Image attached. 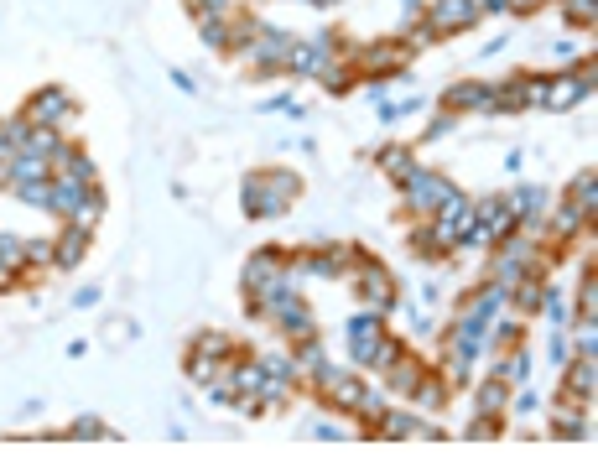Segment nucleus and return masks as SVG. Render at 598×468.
Here are the masks:
<instances>
[{
	"label": "nucleus",
	"mask_w": 598,
	"mask_h": 468,
	"mask_svg": "<svg viewBox=\"0 0 598 468\" xmlns=\"http://www.w3.org/2000/svg\"><path fill=\"white\" fill-rule=\"evenodd\" d=\"M297 198H302V172H292V167H260V172L245 177V188H240L245 219H276Z\"/></svg>",
	"instance_id": "obj_1"
},
{
	"label": "nucleus",
	"mask_w": 598,
	"mask_h": 468,
	"mask_svg": "<svg viewBox=\"0 0 598 468\" xmlns=\"http://www.w3.org/2000/svg\"><path fill=\"white\" fill-rule=\"evenodd\" d=\"M318 385V401L323 406H333V416H359V422H370V416H380L385 411V401H380V390L364 380V375H354V370H328L312 380Z\"/></svg>",
	"instance_id": "obj_2"
},
{
	"label": "nucleus",
	"mask_w": 598,
	"mask_h": 468,
	"mask_svg": "<svg viewBox=\"0 0 598 468\" xmlns=\"http://www.w3.org/2000/svg\"><path fill=\"white\" fill-rule=\"evenodd\" d=\"M344 58L359 68V78H401L411 63V47L406 37H385V42H364V47H344Z\"/></svg>",
	"instance_id": "obj_3"
},
{
	"label": "nucleus",
	"mask_w": 598,
	"mask_h": 468,
	"mask_svg": "<svg viewBox=\"0 0 598 468\" xmlns=\"http://www.w3.org/2000/svg\"><path fill=\"white\" fill-rule=\"evenodd\" d=\"M349 281H354V297H359V307L380 312V318H390V312H396V281H390V271L380 266V260H370V250H364V255L354 260Z\"/></svg>",
	"instance_id": "obj_4"
},
{
	"label": "nucleus",
	"mask_w": 598,
	"mask_h": 468,
	"mask_svg": "<svg viewBox=\"0 0 598 468\" xmlns=\"http://www.w3.org/2000/svg\"><path fill=\"white\" fill-rule=\"evenodd\" d=\"M281 281H297L292 276V250L286 245H260V250H250V260H245V271H240V286L245 292H276Z\"/></svg>",
	"instance_id": "obj_5"
},
{
	"label": "nucleus",
	"mask_w": 598,
	"mask_h": 468,
	"mask_svg": "<svg viewBox=\"0 0 598 468\" xmlns=\"http://www.w3.org/2000/svg\"><path fill=\"white\" fill-rule=\"evenodd\" d=\"M292 47H297V37H286V32H276V26L260 21V32L240 47V63L255 68V73H266V78H281L286 58H292Z\"/></svg>",
	"instance_id": "obj_6"
},
{
	"label": "nucleus",
	"mask_w": 598,
	"mask_h": 468,
	"mask_svg": "<svg viewBox=\"0 0 598 468\" xmlns=\"http://www.w3.org/2000/svg\"><path fill=\"white\" fill-rule=\"evenodd\" d=\"M401 193H406V208H411V219H432L442 203H448L458 188L442 172H427V167H416L406 182H401Z\"/></svg>",
	"instance_id": "obj_7"
},
{
	"label": "nucleus",
	"mask_w": 598,
	"mask_h": 468,
	"mask_svg": "<svg viewBox=\"0 0 598 468\" xmlns=\"http://www.w3.org/2000/svg\"><path fill=\"white\" fill-rule=\"evenodd\" d=\"M32 125H52V130H68L78 125V104H73V94L68 89H58V84H42L32 99H26V110H21Z\"/></svg>",
	"instance_id": "obj_8"
},
{
	"label": "nucleus",
	"mask_w": 598,
	"mask_h": 468,
	"mask_svg": "<svg viewBox=\"0 0 598 468\" xmlns=\"http://www.w3.org/2000/svg\"><path fill=\"white\" fill-rule=\"evenodd\" d=\"M344 37H333V32H323V37H307V42H297L292 47V58H286V73L292 78H318L333 58H344Z\"/></svg>",
	"instance_id": "obj_9"
},
{
	"label": "nucleus",
	"mask_w": 598,
	"mask_h": 468,
	"mask_svg": "<svg viewBox=\"0 0 598 468\" xmlns=\"http://www.w3.org/2000/svg\"><path fill=\"white\" fill-rule=\"evenodd\" d=\"M479 6L474 0H427V11H422V21L432 26L437 37H458V32H468V26H479Z\"/></svg>",
	"instance_id": "obj_10"
},
{
	"label": "nucleus",
	"mask_w": 598,
	"mask_h": 468,
	"mask_svg": "<svg viewBox=\"0 0 598 468\" xmlns=\"http://www.w3.org/2000/svg\"><path fill=\"white\" fill-rule=\"evenodd\" d=\"M593 390H598V354H578V359H567V375H562L557 401L593 406Z\"/></svg>",
	"instance_id": "obj_11"
},
{
	"label": "nucleus",
	"mask_w": 598,
	"mask_h": 468,
	"mask_svg": "<svg viewBox=\"0 0 598 468\" xmlns=\"http://www.w3.org/2000/svg\"><path fill=\"white\" fill-rule=\"evenodd\" d=\"M89 240H94L89 229H78L73 219H63V229L52 234V271H78V266H84Z\"/></svg>",
	"instance_id": "obj_12"
},
{
	"label": "nucleus",
	"mask_w": 598,
	"mask_h": 468,
	"mask_svg": "<svg viewBox=\"0 0 598 468\" xmlns=\"http://www.w3.org/2000/svg\"><path fill=\"white\" fill-rule=\"evenodd\" d=\"M593 94V84L578 73V68H567V73H557V78H546V104L541 110H572L578 99H588Z\"/></svg>",
	"instance_id": "obj_13"
},
{
	"label": "nucleus",
	"mask_w": 598,
	"mask_h": 468,
	"mask_svg": "<svg viewBox=\"0 0 598 468\" xmlns=\"http://www.w3.org/2000/svg\"><path fill=\"white\" fill-rule=\"evenodd\" d=\"M411 411H422V416H437V411H448V401H453V385L448 380H442L437 370H427L422 380H416L411 385Z\"/></svg>",
	"instance_id": "obj_14"
},
{
	"label": "nucleus",
	"mask_w": 598,
	"mask_h": 468,
	"mask_svg": "<svg viewBox=\"0 0 598 468\" xmlns=\"http://www.w3.org/2000/svg\"><path fill=\"white\" fill-rule=\"evenodd\" d=\"M422 375H427V364L416 359L411 349H401V354H396V359H390L385 370H380V385L390 390V396H411V385L422 380Z\"/></svg>",
	"instance_id": "obj_15"
},
{
	"label": "nucleus",
	"mask_w": 598,
	"mask_h": 468,
	"mask_svg": "<svg viewBox=\"0 0 598 468\" xmlns=\"http://www.w3.org/2000/svg\"><path fill=\"white\" fill-rule=\"evenodd\" d=\"M442 110H453V115L484 110L489 115V84H484V78H458V84L442 89Z\"/></svg>",
	"instance_id": "obj_16"
},
{
	"label": "nucleus",
	"mask_w": 598,
	"mask_h": 468,
	"mask_svg": "<svg viewBox=\"0 0 598 468\" xmlns=\"http://www.w3.org/2000/svg\"><path fill=\"white\" fill-rule=\"evenodd\" d=\"M52 177H68V182H99V172H94V162H89V151L84 146H73V141H63L58 146V156H52Z\"/></svg>",
	"instance_id": "obj_17"
},
{
	"label": "nucleus",
	"mask_w": 598,
	"mask_h": 468,
	"mask_svg": "<svg viewBox=\"0 0 598 468\" xmlns=\"http://www.w3.org/2000/svg\"><path fill=\"white\" fill-rule=\"evenodd\" d=\"M375 167H380L390 182H396V188H401V182L416 172V146H406V141H390V146H380V151H375Z\"/></svg>",
	"instance_id": "obj_18"
},
{
	"label": "nucleus",
	"mask_w": 598,
	"mask_h": 468,
	"mask_svg": "<svg viewBox=\"0 0 598 468\" xmlns=\"http://www.w3.org/2000/svg\"><path fill=\"white\" fill-rule=\"evenodd\" d=\"M494 375H500L505 385H526L531 380V349L526 344H510L494 354Z\"/></svg>",
	"instance_id": "obj_19"
},
{
	"label": "nucleus",
	"mask_w": 598,
	"mask_h": 468,
	"mask_svg": "<svg viewBox=\"0 0 598 468\" xmlns=\"http://www.w3.org/2000/svg\"><path fill=\"white\" fill-rule=\"evenodd\" d=\"M552 432H557V437H567V442H583V437H593L588 406H578V401H557V422H552Z\"/></svg>",
	"instance_id": "obj_20"
},
{
	"label": "nucleus",
	"mask_w": 598,
	"mask_h": 468,
	"mask_svg": "<svg viewBox=\"0 0 598 468\" xmlns=\"http://www.w3.org/2000/svg\"><path fill=\"white\" fill-rule=\"evenodd\" d=\"M406 245H411V255H422V260H442V255H453L448 245H442V234H437V224H432V219H416Z\"/></svg>",
	"instance_id": "obj_21"
},
{
	"label": "nucleus",
	"mask_w": 598,
	"mask_h": 468,
	"mask_svg": "<svg viewBox=\"0 0 598 468\" xmlns=\"http://www.w3.org/2000/svg\"><path fill=\"white\" fill-rule=\"evenodd\" d=\"M94 188V182H89ZM78 203H84V182H68V177H52V214L58 219H73Z\"/></svg>",
	"instance_id": "obj_22"
},
{
	"label": "nucleus",
	"mask_w": 598,
	"mask_h": 468,
	"mask_svg": "<svg viewBox=\"0 0 598 468\" xmlns=\"http://www.w3.org/2000/svg\"><path fill=\"white\" fill-rule=\"evenodd\" d=\"M318 78H323V89H328V94H349L354 84H364V78H359V68H354L349 58H333V63H328Z\"/></svg>",
	"instance_id": "obj_23"
},
{
	"label": "nucleus",
	"mask_w": 598,
	"mask_h": 468,
	"mask_svg": "<svg viewBox=\"0 0 598 468\" xmlns=\"http://www.w3.org/2000/svg\"><path fill=\"white\" fill-rule=\"evenodd\" d=\"M11 182H52V162H42L32 151H16L11 156Z\"/></svg>",
	"instance_id": "obj_24"
},
{
	"label": "nucleus",
	"mask_w": 598,
	"mask_h": 468,
	"mask_svg": "<svg viewBox=\"0 0 598 468\" xmlns=\"http://www.w3.org/2000/svg\"><path fill=\"white\" fill-rule=\"evenodd\" d=\"M479 411H500V416L510 411V385H505L500 375H494V370L479 380Z\"/></svg>",
	"instance_id": "obj_25"
},
{
	"label": "nucleus",
	"mask_w": 598,
	"mask_h": 468,
	"mask_svg": "<svg viewBox=\"0 0 598 468\" xmlns=\"http://www.w3.org/2000/svg\"><path fill=\"white\" fill-rule=\"evenodd\" d=\"M198 37H203V47H214V52H234L229 16H198Z\"/></svg>",
	"instance_id": "obj_26"
},
{
	"label": "nucleus",
	"mask_w": 598,
	"mask_h": 468,
	"mask_svg": "<svg viewBox=\"0 0 598 468\" xmlns=\"http://www.w3.org/2000/svg\"><path fill=\"white\" fill-rule=\"evenodd\" d=\"M567 198L578 203L588 219H598V172H593V167H583V177H578V182H572V188H567Z\"/></svg>",
	"instance_id": "obj_27"
},
{
	"label": "nucleus",
	"mask_w": 598,
	"mask_h": 468,
	"mask_svg": "<svg viewBox=\"0 0 598 468\" xmlns=\"http://www.w3.org/2000/svg\"><path fill=\"white\" fill-rule=\"evenodd\" d=\"M182 364H188V380H193V385H208V380H214V375H224V370H229V359H214V354H198V349H188V359H182Z\"/></svg>",
	"instance_id": "obj_28"
},
{
	"label": "nucleus",
	"mask_w": 598,
	"mask_h": 468,
	"mask_svg": "<svg viewBox=\"0 0 598 468\" xmlns=\"http://www.w3.org/2000/svg\"><path fill=\"white\" fill-rule=\"evenodd\" d=\"M188 349H198V354H214V359H229L234 349H240V344H234V338L229 333H219V328H203L198 338H193V344Z\"/></svg>",
	"instance_id": "obj_29"
},
{
	"label": "nucleus",
	"mask_w": 598,
	"mask_h": 468,
	"mask_svg": "<svg viewBox=\"0 0 598 468\" xmlns=\"http://www.w3.org/2000/svg\"><path fill=\"white\" fill-rule=\"evenodd\" d=\"M505 432V416L500 411H474V422L463 427V437H474V442H494Z\"/></svg>",
	"instance_id": "obj_30"
},
{
	"label": "nucleus",
	"mask_w": 598,
	"mask_h": 468,
	"mask_svg": "<svg viewBox=\"0 0 598 468\" xmlns=\"http://www.w3.org/2000/svg\"><path fill=\"white\" fill-rule=\"evenodd\" d=\"M99 219H104V193H99V182H94V188H84V203H78V214H73V224L94 234V224H99Z\"/></svg>",
	"instance_id": "obj_31"
},
{
	"label": "nucleus",
	"mask_w": 598,
	"mask_h": 468,
	"mask_svg": "<svg viewBox=\"0 0 598 468\" xmlns=\"http://www.w3.org/2000/svg\"><path fill=\"white\" fill-rule=\"evenodd\" d=\"M63 437H73V442H94V437H115V432L104 427L99 416H78V422H68V427H63Z\"/></svg>",
	"instance_id": "obj_32"
},
{
	"label": "nucleus",
	"mask_w": 598,
	"mask_h": 468,
	"mask_svg": "<svg viewBox=\"0 0 598 468\" xmlns=\"http://www.w3.org/2000/svg\"><path fill=\"white\" fill-rule=\"evenodd\" d=\"M562 16H567V26H583V32H588L598 6H593V0H562Z\"/></svg>",
	"instance_id": "obj_33"
},
{
	"label": "nucleus",
	"mask_w": 598,
	"mask_h": 468,
	"mask_svg": "<svg viewBox=\"0 0 598 468\" xmlns=\"http://www.w3.org/2000/svg\"><path fill=\"white\" fill-rule=\"evenodd\" d=\"M572 344H578V354H598V318H578Z\"/></svg>",
	"instance_id": "obj_34"
},
{
	"label": "nucleus",
	"mask_w": 598,
	"mask_h": 468,
	"mask_svg": "<svg viewBox=\"0 0 598 468\" xmlns=\"http://www.w3.org/2000/svg\"><path fill=\"white\" fill-rule=\"evenodd\" d=\"M26 266L52 271V240H26Z\"/></svg>",
	"instance_id": "obj_35"
},
{
	"label": "nucleus",
	"mask_w": 598,
	"mask_h": 468,
	"mask_svg": "<svg viewBox=\"0 0 598 468\" xmlns=\"http://www.w3.org/2000/svg\"><path fill=\"white\" fill-rule=\"evenodd\" d=\"M453 130V110H442V115H432V125L422 130V141H442Z\"/></svg>",
	"instance_id": "obj_36"
},
{
	"label": "nucleus",
	"mask_w": 598,
	"mask_h": 468,
	"mask_svg": "<svg viewBox=\"0 0 598 468\" xmlns=\"http://www.w3.org/2000/svg\"><path fill=\"white\" fill-rule=\"evenodd\" d=\"M130 333H136V323H130V318H115L110 328H104V338H110V344H120V338H130Z\"/></svg>",
	"instance_id": "obj_37"
},
{
	"label": "nucleus",
	"mask_w": 598,
	"mask_h": 468,
	"mask_svg": "<svg viewBox=\"0 0 598 468\" xmlns=\"http://www.w3.org/2000/svg\"><path fill=\"white\" fill-rule=\"evenodd\" d=\"M541 6H546V0H505V11H515V16H531Z\"/></svg>",
	"instance_id": "obj_38"
},
{
	"label": "nucleus",
	"mask_w": 598,
	"mask_h": 468,
	"mask_svg": "<svg viewBox=\"0 0 598 468\" xmlns=\"http://www.w3.org/2000/svg\"><path fill=\"white\" fill-rule=\"evenodd\" d=\"M94 302H99V292H94V286H84V292L73 297V307H94Z\"/></svg>",
	"instance_id": "obj_39"
},
{
	"label": "nucleus",
	"mask_w": 598,
	"mask_h": 468,
	"mask_svg": "<svg viewBox=\"0 0 598 468\" xmlns=\"http://www.w3.org/2000/svg\"><path fill=\"white\" fill-rule=\"evenodd\" d=\"M0 156H16V146H11V130H6V120H0Z\"/></svg>",
	"instance_id": "obj_40"
},
{
	"label": "nucleus",
	"mask_w": 598,
	"mask_h": 468,
	"mask_svg": "<svg viewBox=\"0 0 598 468\" xmlns=\"http://www.w3.org/2000/svg\"><path fill=\"white\" fill-rule=\"evenodd\" d=\"M567 354H572V344H567V338L557 333V338H552V359H567Z\"/></svg>",
	"instance_id": "obj_41"
},
{
	"label": "nucleus",
	"mask_w": 598,
	"mask_h": 468,
	"mask_svg": "<svg viewBox=\"0 0 598 468\" xmlns=\"http://www.w3.org/2000/svg\"><path fill=\"white\" fill-rule=\"evenodd\" d=\"M479 11H505V0H474Z\"/></svg>",
	"instance_id": "obj_42"
},
{
	"label": "nucleus",
	"mask_w": 598,
	"mask_h": 468,
	"mask_svg": "<svg viewBox=\"0 0 598 468\" xmlns=\"http://www.w3.org/2000/svg\"><path fill=\"white\" fill-rule=\"evenodd\" d=\"M245 6H250V0H245Z\"/></svg>",
	"instance_id": "obj_43"
}]
</instances>
